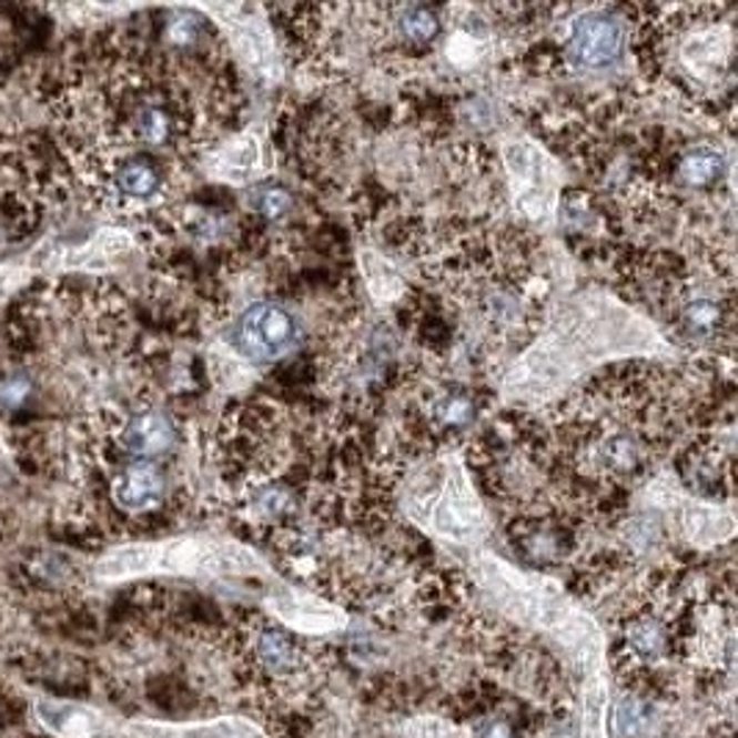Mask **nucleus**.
<instances>
[{
	"label": "nucleus",
	"mask_w": 738,
	"mask_h": 738,
	"mask_svg": "<svg viewBox=\"0 0 738 738\" xmlns=\"http://www.w3.org/2000/svg\"><path fill=\"white\" fill-rule=\"evenodd\" d=\"M435 415L441 424L462 426L473 418V404L465 396H445L435 407Z\"/></svg>",
	"instance_id": "26"
},
{
	"label": "nucleus",
	"mask_w": 738,
	"mask_h": 738,
	"mask_svg": "<svg viewBox=\"0 0 738 738\" xmlns=\"http://www.w3.org/2000/svg\"><path fill=\"white\" fill-rule=\"evenodd\" d=\"M208 11L222 20L235 50H239L241 59L252 70L261 72L263 78H272V81L280 78V59L277 48H274V37L269 33L266 22L257 17V9H252V6H211Z\"/></svg>",
	"instance_id": "9"
},
{
	"label": "nucleus",
	"mask_w": 738,
	"mask_h": 738,
	"mask_svg": "<svg viewBox=\"0 0 738 738\" xmlns=\"http://www.w3.org/2000/svg\"><path fill=\"white\" fill-rule=\"evenodd\" d=\"M263 166V150L261 139L255 133H244V137L233 139L230 144H224L216 155L211 158L208 169L216 174L219 180H228V183H250Z\"/></svg>",
	"instance_id": "16"
},
{
	"label": "nucleus",
	"mask_w": 738,
	"mask_h": 738,
	"mask_svg": "<svg viewBox=\"0 0 738 738\" xmlns=\"http://www.w3.org/2000/svg\"><path fill=\"white\" fill-rule=\"evenodd\" d=\"M163 495H166L163 476L150 462H133L111 478V501L128 515L155 512L163 504Z\"/></svg>",
	"instance_id": "11"
},
{
	"label": "nucleus",
	"mask_w": 738,
	"mask_h": 738,
	"mask_svg": "<svg viewBox=\"0 0 738 738\" xmlns=\"http://www.w3.org/2000/svg\"><path fill=\"white\" fill-rule=\"evenodd\" d=\"M730 28L728 26H708L700 31L689 33L680 44V64L702 83L717 81L719 72L730 61Z\"/></svg>",
	"instance_id": "13"
},
{
	"label": "nucleus",
	"mask_w": 738,
	"mask_h": 738,
	"mask_svg": "<svg viewBox=\"0 0 738 738\" xmlns=\"http://www.w3.org/2000/svg\"><path fill=\"white\" fill-rule=\"evenodd\" d=\"M144 738H272L257 722L244 717H216L185 725H137Z\"/></svg>",
	"instance_id": "15"
},
{
	"label": "nucleus",
	"mask_w": 738,
	"mask_h": 738,
	"mask_svg": "<svg viewBox=\"0 0 738 738\" xmlns=\"http://www.w3.org/2000/svg\"><path fill=\"white\" fill-rule=\"evenodd\" d=\"M678 528L684 539L695 548L708 550L728 543L736 532V520L722 506L706 504V501L680 498L678 501Z\"/></svg>",
	"instance_id": "12"
},
{
	"label": "nucleus",
	"mask_w": 738,
	"mask_h": 738,
	"mask_svg": "<svg viewBox=\"0 0 738 738\" xmlns=\"http://www.w3.org/2000/svg\"><path fill=\"white\" fill-rule=\"evenodd\" d=\"M296 321L291 319L289 310L280 304L261 302L252 304L239 319L233 332V343L246 360L252 363H272L289 354L296 346Z\"/></svg>",
	"instance_id": "6"
},
{
	"label": "nucleus",
	"mask_w": 738,
	"mask_h": 738,
	"mask_svg": "<svg viewBox=\"0 0 738 738\" xmlns=\"http://www.w3.org/2000/svg\"><path fill=\"white\" fill-rule=\"evenodd\" d=\"M174 441H178V435H174L172 421L163 413H152V410L133 415L120 432V445L131 456H139V462L163 456L166 451H172Z\"/></svg>",
	"instance_id": "14"
},
{
	"label": "nucleus",
	"mask_w": 738,
	"mask_h": 738,
	"mask_svg": "<svg viewBox=\"0 0 738 738\" xmlns=\"http://www.w3.org/2000/svg\"><path fill=\"white\" fill-rule=\"evenodd\" d=\"M163 189L161 169L148 155H128L111 169V191L122 200L148 202L155 200Z\"/></svg>",
	"instance_id": "17"
},
{
	"label": "nucleus",
	"mask_w": 738,
	"mask_h": 738,
	"mask_svg": "<svg viewBox=\"0 0 738 738\" xmlns=\"http://www.w3.org/2000/svg\"><path fill=\"white\" fill-rule=\"evenodd\" d=\"M266 608L274 623L296 636L335 634L348 623V614L337 603L294 587H274L266 597Z\"/></svg>",
	"instance_id": "7"
},
{
	"label": "nucleus",
	"mask_w": 738,
	"mask_h": 738,
	"mask_svg": "<svg viewBox=\"0 0 738 738\" xmlns=\"http://www.w3.org/2000/svg\"><path fill=\"white\" fill-rule=\"evenodd\" d=\"M625 26L611 11H584L573 20L567 59L578 70H606L623 59Z\"/></svg>",
	"instance_id": "8"
},
{
	"label": "nucleus",
	"mask_w": 738,
	"mask_h": 738,
	"mask_svg": "<svg viewBox=\"0 0 738 738\" xmlns=\"http://www.w3.org/2000/svg\"><path fill=\"white\" fill-rule=\"evenodd\" d=\"M437 471L421 476L407 495V515L435 537L456 545H478L487 537V515L473 493L471 478L456 456L437 462Z\"/></svg>",
	"instance_id": "4"
},
{
	"label": "nucleus",
	"mask_w": 738,
	"mask_h": 738,
	"mask_svg": "<svg viewBox=\"0 0 738 738\" xmlns=\"http://www.w3.org/2000/svg\"><path fill=\"white\" fill-rule=\"evenodd\" d=\"M404 738H471L467 725L443 714H415L402 725Z\"/></svg>",
	"instance_id": "20"
},
{
	"label": "nucleus",
	"mask_w": 738,
	"mask_h": 738,
	"mask_svg": "<svg viewBox=\"0 0 738 738\" xmlns=\"http://www.w3.org/2000/svg\"><path fill=\"white\" fill-rule=\"evenodd\" d=\"M667 348L650 321L614 296L587 291L556 310L543 335L506 371L501 393L509 402H548L606 360Z\"/></svg>",
	"instance_id": "1"
},
{
	"label": "nucleus",
	"mask_w": 738,
	"mask_h": 738,
	"mask_svg": "<svg viewBox=\"0 0 738 738\" xmlns=\"http://www.w3.org/2000/svg\"><path fill=\"white\" fill-rule=\"evenodd\" d=\"M398 31L407 42L415 44H426L437 37L441 31V22H437V14L432 9H424V6H407L398 14Z\"/></svg>",
	"instance_id": "22"
},
{
	"label": "nucleus",
	"mask_w": 738,
	"mask_h": 738,
	"mask_svg": "<svg viewBox=\"0 0 738 738\" xmlns=\"http://www.w3.org/2000/svg\"><path fill=\"white\" fill-rule=\"evenodd\" d=\"M252 208H255L263 219H269V222H277V219L289 216L291 208H294V200H291V194L283 185H261V189L252 194Z\"/></svg>",
	"instance_id": "24"
},
{
	"label": "nucleus",
	"mask_w": 738,
	"mask_h": 738,
	"mask_svg": "<svg viewBox=\"0 0 738 738\" xmlns=\"http://www.w3.org/2000/svg\"><path fill=\"white\" fill-rule=\"evenodd\" d=\"M94 576L109 584L148 576L246 578L269 576V565L252 548L230 539L174 537L122 545L94 565Z\"/></svg>",
	"instance_id": "3"
},
{
	"label": "nucleus",
	"mask_w": 738,
	"mask_h": 738,
	"mask_svg": "<svg viewBox=\"0 0 738 738\" xmlns=\"http://www.w3.org/2000/svg\"><path fill=\"white\" fill-rule=\"evenodd\" d=\"M504 166L509 189L523 216L545 222L559 205L562 166L532 139H512L504 144Z\"/></svg>",
	"instance_id": "5"
},
{
	"label": "nucleus",
	"mask_w": 738,
	"mask_h": 738,
	"mask_svg": "<svg viewBox=\"0 0 738 738\" xmlns=\"http://www.w3.org/2000/svg\"><path fill=\"white\" fill-rule=\"evenodd\" d=\"M289 506H291L289 493H283V489L277 487H269L266 493L257 495V509L266 512V515H283Z\"/></svg>",
	"instance_id": "29"
},
{
	"label": "nucleus",
	"mask_w": 738,
	"mask_h": 738,
	"mask_svg": "<svg viewBox=\"0 0 738 738\" xmlns=\"http://www.w3.org/2000/svg\"><path fill=\"white\" fill-rule=\"evenodd\" d=\"M467 734H471V738H517L509 717L501 711L478 714V717L467 725Z\"/></svg>",
	"instance_id": "25"
},
{
	"label": "nucleus",
	"mask_w": 738,
	"mask_h": 738,
	"mask_svg": "<svg viewBox=\"0 0 738 738\" xmlns=\"http://www.w3.org/2000/svg\"><path fill=\"white\" fill-rule=\"evenodd\" d=\"M172 128V117H169V111L161 109V105L148 103L142 105V109H137V114H133V133L148 144L169 142Z\"/></svg>",
	"instance_id": "21"
},
{
	"label": "nucleus",
	"mask_w": 738,
	"mask_h": 738,
	"mask_svg": "<svg viewBox=\"0 0 738 738\" xmlns=\"http://www.w3.org/2000/svg\"><path fill=\"white\" fill-rule=\"evenodd\" d=\"M28 391H31V382H28L26 376H6V380L0 382V404L9 410L22 407L28 398Z\"/></svg>",
	"instance_id": "27"
},
{
	"label": "nucleus",
	"mask_w": 738,
	"mask_h": 738,
	"mask_svg": "<svg viewBox=\"0 0 738 738\" xmlns=\"http://www.w3.org/2000/svg\"><path fill=\"white\" fill-rule=\"evenodd\" d=\"M33 717L55 738H98L111 730V719L98 708L53 697L33 700Z\"/></svg>",
	"instance_id": "10"
},
{
	"label": "nucleus",
	"mask_w": 738,
	"mask_h": 738,
	"mask_svg": "<svg viewBox=\"0 0 738 738\" xmlns=\"http://www.w3.org/2000/svg\"><path fill=\"white\" fill-rule=\"evenodd\" d=\"M686 321H689L691 330L708 332L719 321V307L714 302H695L686 310Z\"/></svg>",
	"instance_id": "28"
},
{
	"label": "nucleus",
	"mask_w": 738,
	"mask_h": 738,
	"mask_svg": "<svg viewBox=\"0 0 738 738\" xmlns=\"http://www.w3.org/2000/svg\"><path fill=\"white\" fill-rule=\"evenodd\" d=\"M680 174L689 185H711L725 174L722 152L714 148H697L686 152L680 163Z\"/></svg>",
	"instance_id": "19"
},
{
	"label": "nucleus",
	"mask_w": 738,
	"mask_h": 738,
	"mask_svg": "<svg viewBox=\"0 0 738 738\" xmlns=\"http://www.w3.org/2000/svg\"><path fill=\"white\" fill-rule=\"evenodd\" d=\"M473 584L482 589L487 603L498 614L523 628L543 630L554 636L565 656L582 673L600 678L603 658H606V636L595 619L582 606L567 597V592L545 576H532L498 556L478 550L471 559Z\"/></svg>",
	"instance_id": "2"
},
{
	"label": "nucleus",
	"mask_w": 738,
	"mask_h": 738,
	"mask_svg": "<svg viewBox=\"0 0 738 738\" xmlns=\"http://www.w3.org/2000/svg\"><path fill=\"white\" fill-rule=\"evenodd\" d=\"M661 719V702L639 691H625L617 697L611 711V730L619 738H647L656 734Z\"/></svg>",
	"instance_id": "18"
},
{
	"label": "nucleus",
	"mask_w": 738,
	"mask_h": 738,
	"mask_svg": "<svg viewBox=\"0 0 738 738\" xmlns=\"http://www.w3.org/2000/svg\"><path fill=\"white\" fill-rule=\"evenodd\" d=\"M363 269H365V280H368V291L374 294L380 302H387V299L402 294V277L393 272V266H387L380 255L374 252H365L363 255Z\"/></svg>",
	"instance_id": "23"
}]
</instances>
